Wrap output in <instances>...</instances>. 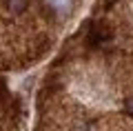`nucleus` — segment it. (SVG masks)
Segmentation results:
<instances>
[{"label":"nucleus","mask_w":133,"mask_h":131,"mask_svg":"<svg viewBox=\"0 0 133 131\" xmlns=\"http://www.w3.org/2000/svg\"><path fill=\"white\" fill-rule=\"evenodd\" d=\"M47 5L60 16H66L71 11V0H47Z\"/></svg>","instance_id":"nucleus-1"},{"label":"nucleus","mask_w":133,"mask_h":131,"mask_svg":"<svg viewBox=\"0 0 133 131\" xmlns=\"http://www.w3.org/2000/svg\"><path fill=\"white\" fill-rule=\"evenodd\" d=\"M29 0H9V11L11 14H22L24 9H27Z\"/></svg>","instance_id":"nucleus-2"},{"label":"nucleus","mask_w":133,"mask_h":131,"mask_svg":"<svg viewBox=\"0 0 133 131\" xmlns=\"http://www.w3.org/2000/svg\"><path fill=\"white\" fill-rule=\"evenodd\" d=\"M124 109H127V113H129V116L133 118V96H131V98L127 100V102H124Z\"/></svg>","instance_id":"nucleus-3"}]
</instances>
